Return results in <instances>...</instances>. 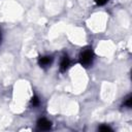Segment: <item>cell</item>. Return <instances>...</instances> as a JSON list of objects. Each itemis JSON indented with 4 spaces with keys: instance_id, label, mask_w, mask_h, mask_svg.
<instances>
[{
    "instance_id": "1",
    "label": "cell",
    "mask_w": 132,
    "mask_h": 132,
    "mask_svg": "<svg viewBox=\"0 0 132 132\" xmlns=\"http://www.w3.org/2000/svg\"><path fill=\"white\" fill-rule=\"evenodd\" d=\"M78 60H79V63L84 66V67H88L90 66L93 61H94V53L92 51L91 47H86L84 48L80 54H79V57H78Z\"/></svg>"
},
{
    "instance_id": "2",
    "label": "cell",
    "mask_w": 132,
    "mask_h": 132,
    "mask_svg": "<svg viewBox=\"0 0 132 132\" xmlns=\"http://www.w3.org/2000/svg\"><path fill=\"white\" fill-rule=\"evenodd\" d=\"M52 127V123L45 119V118H41L37 121V128L38 130H42V131H46V130H50Z\"/></svg>"
},
{
    "instance_id": "3",
    "label": "cell",
    "mask_w": 132,
    "mask_h": 132,
    "mask_svg": "<svg viewBox=\"0 0 132 132\" xmlns=\"http://www.w3.org/2000/svg\"><path fill=\"white\" fill-rule=\"evenodd\" d=\"M53 63V57L51 56H42L38 58V65L42 68H46L51 66Z\"/></svg>"
},
{
    "instance_id": "4",
    "label": "cell",
    "mask_w": 132,
    "mask_h": 132,
    "mask_svg": "<svg viewBox=\"0 0 132 132\" xmlns=\"http://www.w3.org/2000/svg\"><path fill=\"white\" fill-rule=\"evenodd\" d=\"M69 65H70V59L67 55H64L60 61V71L61 72L66 71L69 68Z\"/></svg>"
},
{
    "instance_id": "5",
    "label": "cell",
    "mask_w": 132,
    "mask_h": 132,
    "mask_svg": "<svg viewBox=\"0 0 132 132\" xmlns=\"http://www.w3.org/2000/svg\"><path fill=\"white\" fill-rule=\"evenodd\" d=\"M131 105H132V96H131V95H128V96L125 98V100H124L123 106L130 108V107H131Z\"/></svg>"
},
{
    "instance_id": "6",
    "label": "cell",
    "mask_w": 132,
    "mask_h": 132,
    "mask_svg": "<svg viewBox=\"0 0 132 132\" xmlns=\"http://www.w3.org/2000/svg\"><path fill=\"white\" fill-rule=\"evenodd\" d=\"M31 105L33 106V107H36V106H38L39 105V103H40V100H39V98L36 96V95H34L33 97H32V99H31Z\"/></svg>"
},
{
    "instance_id": "7",
    "label": "cell",
    "mask_w": 132,
    "mask_h": 132,
    "mask_svg": "<svg viewBox=\"0 0 132 132\" xmlns=\"http://www.w3.org/2000/svg\"><path fill=\"white\" fill-rule=\"evenodd\" d=\"M98 130H99V131H105V132H107V131H112V129H111L109 126H107V125H102V126H100V127L98 128Z\"/></svg>"
},
{
    "instance_id": "8",
    "label": "cell",
    "mask_w": 132,
    "mask_h": 132,
    "mask_svg": "<svg viewBox=\"0 0 132 132\" xmlns=\"http://www.w3.org/2000/svg\"><path fill=\"white\" fill-rule=\"evenodd\" d=\"M107 1H108V0H95L96 4H98V5H104Z\"/></svg>"
},
{
    "instance_id": "9",
    "label": "cell",
    "mask_w": 132,
    "mask_h": 132,
    "mask_svg": "<svg viewBox=\"0 0 132 132\" xmlns=\"http://www.w3.org/2000/svg\"><path fill=\"white\" fill-rule=\"evenodd\" d=\"M0 40H1V33H0Z\"/></svg>"
}]
</instances>
